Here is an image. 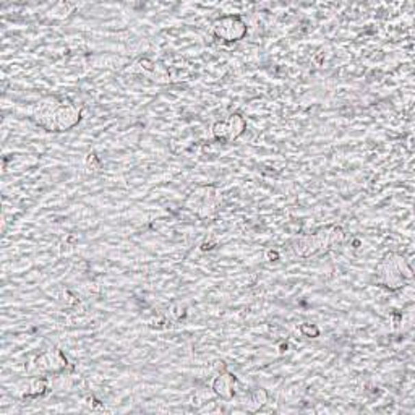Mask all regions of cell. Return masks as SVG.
I'll return each mask as SVG.
<instances>
[{"mask_svg":"<svg viewBox=\"0 0 415 415\" xmlns=\"http://www.w3.org/2000/svg\"><path fill=\"white\" fill-rule=\"evenodd\" d=\"M221 200L223 198H221L219 190L214 185H208V187H198L193 190L185 201V206L190 211H193L198 218L205 219L216 214V211L219 210Z\"/></svg>","mask_w":415,"mask_h":415,"instance_id":"2","label":"cell"},{"mask_svg":"<svg viewBox=\"0 0 415 415\" xmlns=\"http://www.w3.org/2000/svg\"><path fill=\"white\" fill-rule=\"evenodd\" d=\"M211 390L216 396L224 397V399H232L238 391V379L231 373H221L213 379Z\"/></svg>","mask_w":415,"mask_h":415,"instance_id":"6","label":"cell"},{"mask_svg":"<svg viewBox=\"0 0 415 415\" xmlns=\"http://www.w3.org/2000/svg\"><path fill=\"white\" fill-rule=\"evenodd\" d=\"M227 125V131H229V143L234 140H237L238 136L244 134L247 129V122L245 118L240 116V114H232V116H229L226 121Z\"/></svg>","mask_w":415,"mask_h":415,"instance_id":"7","label":"cell"},{"mask_svg":"<svg viewBox=\"0 0 415 415\" xmlns=\"http://www.w3.org/2000/svg\"><path fill=\"white\" fill-rule=\"evenodd\" d=\"M300 329H302L303 334H307V336H310V338L312 336H316V334L320 333V331H318L316 328H308L307 325H302V328H300Z\"/></svg>","mask_w":415,"mask_h":415,"instance_id":"10","label":"cell"},{"mask_svg":"<svg viewBox=\"0 0 415 415\" xmlns=\"http://www.w3.org/2000/svg\"><path fill=\"white\" fill-rule=\"evenodd\" d=\"M414 273L407 262L401 255H386L377 266V282L379 286L388 287L391 290L401 289L404 279H412Z\"/></svg>","mask_w":415,"mask_h":415,"instance_id":"1","label":"cell"},{"mask_svg":"<svg viewBox=\"0 0 415 415\" xmlns=\"http://www.w3.org/2000/svg\"><path fill=\"white\" fill-rule=\"evenodd\" d=\"M211 29H213V34L218 39H223L226 42H236L247 36L249 26L240 16L229 15L216 20Z\"/></svg>","mask_w":415,"mask_h":415,"instance_id":"3","label":"cell"},{"mask_svg":"<svg viewBox=\"0 0 415 415\" xmlns=\"http://www.w3.org/2000/svg\"><path fill=\"white\" fill-rule=\"evenodd\" d=\"M266 399H268L266 392L263 390H257L247 397V405H249L250 410H258L260 407H263V405L266 404Z\"/></svg>","mask_w":415,"mask_h":415,"instance_id":"8","label":"cell"},{"mask_svg":"<svg viewBox=\"0 0 415 415\" xmlns=\"http://www.w3.org/2000/svg\"><path fill=\"white\" fill-rule=\"evenodd\" d=\"M83 108L81 105L70 103V101H62L59 109L52 116L51 131H68L77 127L81 121Z\"/></svg>","mask_w":415,"mask_h":415,"instance_id":"4","label":"cell"},{"mask_svg":"<svg viewBox=\"0 0 415 415\" xmlns=\"http://www.w3.org/2000/svg\"><path fill=\"white\" fill-rule=\"evenodd\" d=\"M68 360L64 355V352L59 349H51V351L44 352L42 355H39L34 364V368L41 373H59L64 372L67 368Z\"/></svg>","mask_w":415,"mask_h":415,"instance_id":"5","label":"cell"},{"mask_svg":"<svg viewBox=\"0 0 415 415\" xmlns=\"http://www.w3.org/2000/svg\"><path fill=\"white\" fill-rule=\"evenodd\" d=\"M85 164H86V169L88 171H98L99 167H101V161H99V158L96 156L95 153H90V154H86Z\"/></svg>","mask_w":415,"mask_h":415,"instance_id":"9","label":"cell"}]
</instances>
